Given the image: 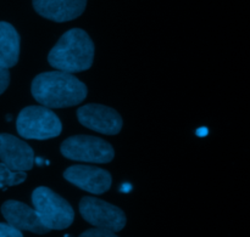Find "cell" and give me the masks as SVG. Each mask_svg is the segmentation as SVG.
Returning a JSON list of instances; mask_svg holds the SVG:
<instances>
[{
  "label": "cell",
  "mask_w": 250,
  "mask_h": 237,
  "mask_svg": "<svg viewBox=\"0 0 250 237\" xmlns=\"http://www.w3.org/2000/svg\"><path fill=\"white\" fill-rule=\"evenodd\" d=\"M31 91L34 99L48 109H65L85 100L88 89L72 73L62 71L41 73L33 79Z\"/></svg>",
  "instance_id": "obj_1"
},
{
  "label": "cell",
  "mask_w": 250,
  "mask_h": 237,
  "mask_svg": "<svg viewBox=\"0 0 250 237\" xmlns=\"http://www.w3.org/2000/svg\"><path fill=\"white\" fill-rule=\"evenodd\" d=\"M94 44L87 32L72 28L63 33L48 55L51 67L67 73H77L92 67Z\"/></svg>",
  "instance_id": "obj_2"
},
{
  "label": "cell",
  "mask_w": 250,
  "mask_h": 237,
  "mask_svg": "<svg viewBox=\"0 0 250 237\" xmlns=\"http://www.w3.org/2000/svg\"><path fill=\"white\" fill-rule=\"evenodd\" d=\"M34 211L49 230H63L71 226L75 212L71 204L49 187L39 186L32 194Z\"/></svg>",
  "instance_id": "obj_3"
},
{
  "label": "cell",
  "mask_w": 250,
  "mask_h": 237,
  "mask_svg": "<svg viewBox=\"0 0 250 237\" xmlns=\"http://www.w3.org/2000/svg\"><path fill=\"white\" fill-rule=\"evenodd\" d=\"M20 136L29 140H48L61 134L62 124L50 109L44 106L24 107L16 119Z\"/></svg>",
  "instance_id": "obj_4"
},
{
  "label": "cell",
  "mask_w": 250,
  "mask_h": 237,
  "mask_svg": "<svg viewBox=\"0 0 250 237\" xmlns=\"http://www.w3.org/2000/svg\"><path fill=\"white\" fill-rule=\"evenodd\" d=\"M61 155L80 162L109 163L114 160L115 151L107 141L89 135H76L61 144Z\"/></svg>",
  "instance_id": "obj_5"
},
{
  "label": "cell",
  "mask_w": 250,
  "mask_h": 237,
  "mask_svg": "<svg viewBox=\"0 0 250 237\" xmlns=\"http://www.w3.org/2000/svg\"><path fill=\"white\" fill-rule=\"evenodd\" d=\"M80 213L87 223L95 228L117 233L126 225V216L122 209L97 197H83L80 202Z\"/></svg>",
  "instance_id": "obj_6"
},
{
  "label": "cell",
  "mask_w": 250,
  "mask_h": 237,
  "mask_svg": "<svg viewBox=\"0 0 250 237\" xmlns=\"http://www.w3.org/2000/svg\"><path fill=\"white\" fill-rule=\"evenodd\" d=\"M77 118L83 127L105 135L119 134L124 124L119 112L97 104L85 105L78 109Z\"/></svg>",
  "instance_id": "obj_7"
},
{
  "label": "cell",
  "mask_w": 250,
  "mask_h": 237,
  "mask_svg": "<svg viewBox=\"0 0 250 237\" xmlns=\"http://www.w3.org/2000/svg\"><path fill=\"white\" fill-rule=\"evenodd\" d=\"M63 178L75 186L94 195H102L111 187V174L92 165H72L63 172Z\"/></svg>",
  "instance_id": "obj_8"
},
{
  "label": "cell",
  "mask_w": 250,
  "mask_h": 237,
  "mask_svg": "<svg viewBox=\"0 0 250 237\" xmlns=\"http://www.w3.org/2000/svg\"><path fill=\"white\" fill-rule=\"evenodd\" d=\"M0 161L11 170L27 172L33 168L34 152L21 139L10 134H0Z\"/></svg>",
  "instance_id": "obj_9"
},
{
  "label": "cell",
  "mask_w": 250,
  "mask_h": 237,
  "mask_svg": "<svg viewBox=\"0 0 250 237\" xmlns=\"http://www.w3.org/2000/svg\"><path fill=\"white\" fill-rule=\"evenodd\" d=\"M1 214L7 224L21 231H31L37 235H44L50 231L43 225L34 208L22 202L14 200L4 202L1 206Z\"/></svg>",
  "instance_id": "obj_10"
},
{
  "label": "cell",
  "mask_w": 250,
  "mask_h": 237,
  "mask_svg": "<svg viewBox=\"0 0 250 237\" xmlns=\"http://www.w3.org/2000/svg\"><path fill=\"white\" fill-rule=\"evenodd\" d=\"M87 6V0H33V7L42 17L54 22L77 18Z\"/></svg>",
  "instance_id": "obj_11"
},
{
  "label": "cell",
  "mask_w": 250,
  "mask_h": 237,
  "mask_svg": "<svg viewBox=\"0 0 250 237\" xmlns=\"http://www.w3.org/2000/svg\"><path fill=\"white\" fill-rule=\"evenodd\" d=\"M20 34L12 24L0 22V63L6 68H11L19 62Z\"/></svg>",
  "instance_id": "obj_12"
},
{
  "label": "cell",
  "mask_w": 250,
  "mask_h": 237,
  "mask_svg": "<svg viewBox=\"0 0 250 237\" xmlns=\"http://www.w3.org/2000/svg\"><path fill=\"white\" fill-rule=\"evenodd\" d=\"M27 179L26 172L11 170L4 163H0V189L6 190L7 186H16Z\"/></svg>",
  "instance_id": "obj_13"
},
{
  "label": "cell",
  "mask_w": 250,
  "mask_h": 237,
  "mask_svg": "<svg viewBox=\"0 0 250 237\" xmlns=\"http://www.w3.org/2000/svg\"><path fill=\"white\" fill-rule=\"evenodd\" d=\"M80 237H119L115 235L114 231L106 230V229H89V230L84 231L83 234H81Z\"/></svg>",
  "instance_id": "obj_14"
},
{
  "label": "cell",
  "mask_w": 250,
  "mask_h": 237,
  "mask_svg": "<svg viewBox=\"0 0 250 237\" xmlns=\"http://www.w3.org/2000/svg\"><path fill=\"white\" fill-rule=\"evenodd\" d=\"M0 237H23L21 230L14 228L10 224L0 223Z\"/></svg>",
  "instance_id": "obj_15"
},
{
  "label": "cell",
  "mask_w": 250,
  "mask_h": 237,
  "mask_svg": "<svg viewBox=\"0 0 250 237\" xmlns=\"http://www.w3.org/2000/svg\"><path fill=\"white\" fill-rule=\"evenodd\" d=\"M10 84V72L9 68L0 63V95L7 89Z\"/></svg>",
  "instance_id": "obj_16"
},
{
  "label": "cell",
  "mask_w": 250,
  "mask_h": 237,
  "mask_svg": "<svg viewBox=\"0 0 250 237\" xmlns=\"http://www.w3.org/2000/svg\"><path fill=\"white\" fill-rule=\"evenodd\" d=\"M197 134H198V135H199V136H205V135H208V128H199V129H198Z\"/></svg>",
  "instance_id": "obj_17"
}]
</instances>
